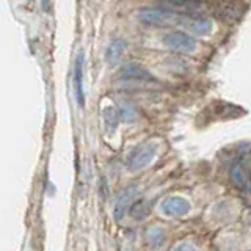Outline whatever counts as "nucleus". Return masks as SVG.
Segmentation results:
<instances>
[{
    "label": "nucleus",
    "instance_id": "obj_1",
    "mask_svg": "<svg viewBox=\"0 0 251 251\" xmlns=\"http://www.w3.org/2000/svg\"><path fill=\"white\" fill-rule=\"evenodd\" d=\"M138 19L145 25L151 27H171V25H184L185 16L173 13L168 10H160V8H141L138 11Z\"/></svg>",
    "mask_w": 251,
    "mask_h": 251
},
{
    "label": "nucleus",
    "instance_id": "obj_2",
    "mask_svg": "<svg viewBox=\"0 0 251 251\" xmlns=\"http://www.w3.org/2000/svg\"><path fill=\"white\" fill-rule=\"evenodd\" d=\"M215 14L218 19H222L225 24H235L245 16L248 5L242 0H220L215 5Z\"/></svg>",
    "mask_w": 251,
    "mask_h": 251
},
{
    "label": "nucleus",
    "instance_id": "obj_3",
    "mask_svg": "<svg viewBox=\"0 0 251 251\" xmlns=\"http://www.w3.org/2000/svg\"><path fill=\"white\" fill-rule=\"evenodd\" d=\"M163 43L170 50L177 53H193L196 50V41L184 31H170L165 35Z\"/></svg>",
    "mask_w": 251,
    "mask_h": 251
},
{
    "label": "nucleus",
    "instance_id": "obj_4",
    "mask_svg": "<svg viewBox=\"0 0 251 251\" xmlns=\"http://www.w3.org/2000/svg\"><path fill=\"white\" fill-rule=\"evenodd\" d=\"M155 155V146L151 143H145L140 145L138 148H135L132 151L130 157H129V170L132 171H138L141 168L148 167L149 163L152 162Z\"/></svg>",
    "mask_w": 251,
    "mask_h": 251
},
{
    "label": "nucleus",
    "instance_id": "obj_5",
    "mask_svg": "<svg viewBox=\"0 0 251 251\" xmlns=\"http://www.w3.org/2000/svg\"><path fill=\"white\" fill-rule=\"evenodd\" d=\"M190 209H192L190 202L185 198H180V196H168L160 204L162 214L168 217H184L190 212Z\"/></svg>",
    "mask_w": 251,
    "mask_h": 251
},
{
    "label": "nucleus",
    "instance_id": "obj_6",
    "mask_svg": "<svg viewBox=\"0 0 251 251\" xmlns=\"http://www.w3.org/2000/svg\"><path fill=\"white\" fill-rule=\"evenodd\" d=\"M137 195H138V187L135 184L126 187L120 193V196H118V200H116V204H115V218L116 220L124 218L126 212L130 209V206L137 198Z\"/></svg>",
    "mask_w": 251,
    "mask_h": 251
},
{
    "label": "nucleus",
    "instance_id": "obj_7",
    "mask_svg": "<svg viewBox=\"0 0 251 251\" xmlns=\"http://www.w3.org/2000/svg\"><path fill=\"white\" fill-rule=\"evenodd\" d=\"M121 80H154V77L151 75V73L143 68L138 63H127L121 68V73H120Z\"/></svg>",
    "mask_w": 251,
    "mask_h": 251
},
{
    "label": "nucleus",
    "instance_id": "obj_8",
    "mask_svg": "<svg viewBox=\"0 0 251 251\" xmlns=\"http://www.w3.org/2000/svg\"><path fill=\"white\" fill-rule=\"evenodd\" d=\"M184 25L187 28H190L192 33L198 35V36H206L209 35L212 28H214V24H212V21L209 19H204V18H195V16H188V18H185V22Z\"/></svg>",
    "mask_w": 251,
    "mask_h": 251
},
{
    "label": "nucleus",
    "instance_id": "obj_9",
    "mask_svg": "<svg viewBox=\"0 0 251 251\" xmlns=\"http://www.w3.org/2000/svg\"><path fill=\"white\" fill-rule=\"evenodd\" d=\"M231 179L235 187L239 188H247L251 182L250 176V168L245 165V162H237L231 168Z\"/></svg>",
    "mask_w": 251,
    "mask_h": 251
},
{
    "label": "nucleus",
    "instance_id": "obj_10",
    "mask_svg": "<svg viewBox=\"0 0 251 251\" xmlns=\"http://www.w3.org/2000/svg\"><path fill=\"white\" fill-rule=\"evenodd\" d=\"M82 78H83V55L80 53L75 60V69H74V82H75V98L78 105H85V96H83V86H82Z\"/></svg>",
    "mask_w": 251,
    "mask_h": 251
},
{
    "label": "nucleus",
    "instance_id": "obj_11",
    "mask_svg": "<svg viewBox=\"0 0 251 251\" xmlns=\"http://www.w3.org/2000/svg\"><path fill=\"white\" fill-rule=\"evenodd\" d=\"M126 50V41L124 39H113L112 43L108 44V47H107V53H105V60H107V63L108 65H116L118 61L121 60V55H123V52Z\"/></svg>",
    "mask_w": 251,
    "mask_h": 251
},
{
    "label": "nucleus",
    "instance_id": "obj_12",
    "mask_svg": "<svg viewBox=\"0 0 251 251\" xmlns=\"http://www.w3.org/2000/svg\"><path fill=\"white\" fill-rule=\"evenodd\" d=\"M146 240L151 247H160L165 240V231L160 226H151L146 231Z\"/></svg>",
    "mask_w": 251,
    "mask_h": 251
},
{
    "label": "nucleus",
    "instance_id": "obj_13",
    "mask_svg": "<svg viewBox=\"0 0 251 251\" xmlns=\"http://www.w3.org/2000/svg\"><path fill=\"white\" fill-rule=\"evenodd\" d=\"M120 118L124 123H133L138 118V110L130 102H124L120 107Z\"/></svg>",
    "mask_w": 251,
    "mask_h": 251
},
{
    "label": "nucleus",
    "instance_id": "obj_14",
    "mask_svg": "<svg viewBox=\"0 0 251 251\" xmlns=\"http://www.w3.org/2000/svg\"><path fill=\"white\" fill-rule=\"evenodd\" d=\"M162 2L175 8H180V10H185V11H196L200 8L198 0H162Z\"/></svg>",
    "mask_w": 251,
    "mask_h": 251
},
{
    "label": "nucleus",
    "instance_id": "obj_15",
    "mask_svg": "<svg viewBox=\"0 0 251 251\" xmlns=\"http://www.w3.org/2000/svg\"><path fill=\"white\" fill-rule=\"evenodd\" d=\"M130 214L135 220H143L149 214V206L145 201H138L130 206Z\"/></svg>",
    "mask_w": 251,
    "mask_h": 251
},
{
    "label": "nucleus",
    "instance_id": "obj_16",
    "mask_svg": "<svg viewBox=\"0 0 251 251\" xmlns=\"http://www.w3.org/2000/svg\"><path fill=\"white\" fill-rule=\"evenodd\" d=\"M104 118H105V123H107V129H108V130H113V129L116 127V121H118V113H116V110L112 108V107L105 108Z\"/></svg>",
    "mask_w": 251,
    "mask_h": 251
},
{
    "label": "nucleus",
    "instance_id": "obj_17",
    "mask_svg": "<svg viewBox=\"0 0 251 251\" xmlns=\"http://www.w3.org/2000/svg\"><path fill=\"white\" fill-rule=\"evenodd\" d=\"M175 251H198L193 245H190V243H180L179 247H176Z\"/></svg>",
    "mask_w": 251,
    "mask_h": 251
}]
</instances>
